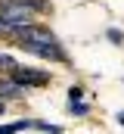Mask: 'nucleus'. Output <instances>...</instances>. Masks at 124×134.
<instances>
[{"mask_svg": "<svg viewBox=\"0 0 124 134\" xmlns=\"http://www.w3.org/2000/svg\"><path fill=\"white\" fill-rule=\"evenodd\" d=\"M13 37L25 47V50H34V53H40V56H50V59H65V53H62V47L56 44V37L50 31H44V28H31V25H19Z\"/></svg>", "mask_w": 124, "mask_h": 134, "instance_id": "obj_1", "label": "nucleus"}, {"mask_svg": "<svg viewBox=\"0 0 124 134\" xmlns=\"http://www.w3.org/2000/svg\"><path fill=\"white\" fill-rule=\"evenodd\" d=\"M0 19L6 25L19 28V25H28L31 22V9H28V3H9V6H0Z\"/></svg>", "mask_w": 124, "mask_h": 134, "instance_id": "obj_2", "label": "nucleus"}, {"mask_svg": "<svg viewBox=\"0 0 124 134\" xmlns=\"http://www.w3.org/2000/svg\"><path fill=\"white\" fill-rule=\"evenodd\" d=\"M13 81L19 84V87H25V84H31V87H44L47 81H50V75L47 72H40V69H13Z\"/></svg>", "mask_w": 124, "mask_h": 134, "instance_id": "obj_3", "label": "nucleus"}, {"mask_svg": "<svg viewBox=\"0 0 124 134\" xmlns=\"http://www.w3.org/2000/svg\"><path fill=\"white\" fill-rule=\"evenodd\" d=\"M19 94H22V87L16 81H0V100L3 97H19Z\"/></svg>", "mask_w": 124, "mask_h": 134, "instance_id": "obj_4", "label": "nucleus"}, {"mask_svg": "<svg viewBox=\"0 0 124 134\" xmlns=\"http://www.w3.org/2000/svg\"><path fill=\"white\" fill-rule=\"evenodd\" d=\"M22 128H31V122H13V125H0V134H16Z\"/></svg>", "mask_w": 124, "mask_h": 134, "instance_id": "obj_5", "label": "nucleus"}, {"mask_svg": "<svg viewBox=\"0 0 124 134\" xmlns=\"http://www.w3.org/2000/svg\"><path fill=\"white\" fill-rule=\"evenodd\" d=\"M13 69H16V59L9 53H0V72H13Z\"/></svg>", "mask_w": 124, "mask_h": 134, "instance_id": "obj_6", "label": "nucleus"}, {"mask_svg": "<svg viewBox=\"0 0 124 134\" xmlns=\"http://www.w3.org/2000/svg\"><path fill=\"white\" fill-rule=\"evenodd\" d=\"M71 112H75V115H84V112H87V103H81V100H71Z\"/></svg>", "mask_w": 124, "mask_h": 134, "instance_id": "obj_7", "label": "nucleus"}, {"mask_svg": "<svg viewBox=\"0 0 124 134\" xmlns=\"http://www.w3.org/2000/svg\"><path fill=\"white\" fill-rule=\"evenodd\" d=\"M13 31H16V28H13V25H6V22L0 19V34H3V37H13Z\"/></svg>", "mask_w": 124, "mask_h": 134, "instance_id": "obj_8", "label": "nucleus"}, {"mask_svg": "<svg viewBox=\"0 0 124 134\" xmlns=\"http://www.w3.org/2000/svg\"><path fill=\"white\" fill-rule=\"evenodd\" d=\"M0 115H3V100H0Z\"/></svg>", "mask_w": 124, "mask_h": 134, "instance_id": "obj_9", "label": "nucleus"}]
</instances>
